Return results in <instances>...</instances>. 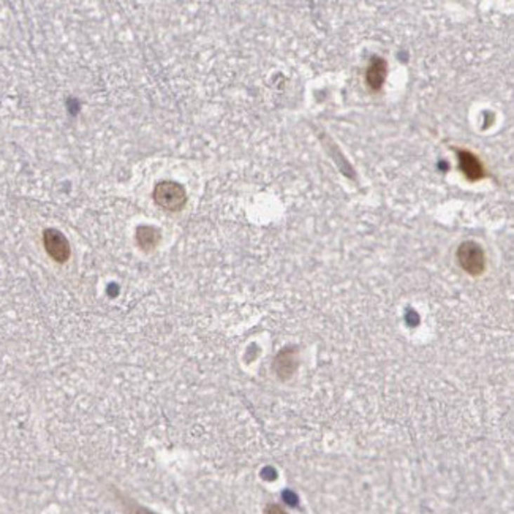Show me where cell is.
<instances>
[{"instance_id":"1","label":"cell","mask_w":514,"mask_h":514,"mask_svg":"<svg viewBox=\"0 0 514 514\" xmlns=\"http://www.w3.org/2000/svg\"><path fill=\"white\" fill-rule=\"evenodd\" d=\"M154 202L166 211H180L187 203L185 189L173 180H163L154 189Z\"/></svg>"},{"instance_id":"2","label":"cell","mask_w":514,"mask_h":514,"mask_svg":"<svg viewBox=\"0 0 514 514\" xmlns=\"http://www.w3.org/2000/svg\"><path fill=\"white\" fill-rule=\"evenodd\" d=\"M457 261L461 268L470 275H481L486 269L485 250L475 241L462 242L457 249Z\"/></svg>"},{"instance_id":"3","label":"cell","mask_w":514,"mask_h":514,"mask_svg":"<svg viewBox=\"0 0 514 514\" xmlns=\"http://www.w3.org/2000/svg\"><path fill=\"white\" fill-rule=\"evenodd\" d=\"M43 244L48 255L51 256L54 261L65 263L70 258V244H68L67 237L60 233V231L49 228L43 233Z\"/></svg>"},{"instance_id":"4","label":"cell","mask_w":514,"mask_h":514,"mask_svg":"<svg viewBox=\"0 0 514 514\" xmlns=\"http://www.w3.org/2000/svg\"><path fill=\"white\" fill-rule=\"evenodd\" d=\"M388 77V64L385 59L372 58L366 72V84L372 92H378L383 87Z\"/></svg>"},{"instance_id":"5","label":"cell","mask_w":514,"mask_h":514,"mask_svg":"<svg viewBox=\"0 0 514 514\" xmlns=\"http://www.w3.org/2000/svg\"><path fill=\"white\" fill-rule=\"evenodd\" d=\"M459 168L468 180H480L485 178V168H482L480 159L468 150H459Z\"/></svg>"},{"instance_id":"6","label":"cell","mask_w":514,"mask_h":514,"mask_svg":"<svg viewBox=\"0 0 514 514\" xmlns=\"http://www.w3.org/2000/svg\"><path fill=\"white\" fill-rule=\"evenodd\" d=\"M136 241L140 244V247H143L144 250H150L154 249L157 244L160 241V233L159 230H155L152 227H141L138 228L136 231Z\"/></svg>"}]
</instances>
